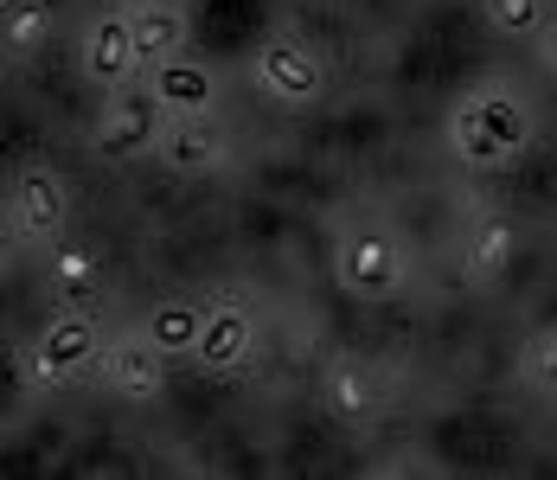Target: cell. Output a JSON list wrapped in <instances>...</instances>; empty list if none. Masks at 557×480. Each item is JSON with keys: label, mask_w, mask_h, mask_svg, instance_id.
I'll list each match as a JSON object with an SVG mask.
<instances>
[{"label": "cell", "mask_w": 557, "mask_h": 480, "mask_svg": "<svg viewBox=\"0 0 557 480\" xmlns=\"http://www.w3.org/2000/svg\"><path fill=\"white\" fill-rule=\"evenodd\" d=\"M448 141H455V155L468 167H506L532 141V122H525V109L512 103L506 90H474L468 103L448 115Z\"/></svg>", "instance_id": "cell-1"}, {"label": "cell", "mask_w": 557, "mask_h": 480, "mask_svg": "<svg viewBox=\"0 0 557 480\" xmlns=\"http://www.w3.org/2000/svg\"><path fill=\"white\" fill-rule=\"evenodd\" d=\"M128 26H135V46H141V71L186 58V39H193L186 0H128Z\"/></svg>", "instance_id": "cell-8"}, {"label": "cell", "mask_w": 557, "mask_h": 480, "mask_svg": "<svg viewBox=\"0 0 557 480\" xmlns=\"http://www.w3.org/2000/svg\"><path fill=\"white\" fill-rule=\"evenodd\" d=\"M525 372L539 378L545 391H557V333H545V340H532V346H525Z\"/></svg>", "instance_id": "cell-19"}, {"label": "cell", "mask_w": 557, "mask_h": 480, "mask_svg": "<svg viewBox=\"0 0 557 480\" xmlns=\"http://www.w3.org/2000/svg\"><path fill=\"white\" fill-rule=\"evenodd\" d=\"M545 58H552V71H557V39H552V52H545Z\"/></svg>", "instance_id": "cell-20"}, {"label": "cell", "mask_w": 557, "mask_h": 480, "mask_svg": "<svg viewBox=\"0 0 557 480\" xmlns=\"http://www.w3.org/2000/svg\"><path fill=\"white\" fill-rule=\"evenodd\" d=\"M468 275L474 282H500L512 257H519V231H512V218H481L474 231H468Z\"/></svg>", "instance_id": "cell-13"}, {"label": "cell", "mask_w": 557, "mask_h": 480, "mask_svg": "<svg viewBox=\"0 0 557 480\" xmlns=\"http://www.w3.org/2000/svg\"><path fill=\"white\" fill-rule=\"evenodd\" d=\"M97 353H103L97 320L90 315H58V320H46V333L33 340V378H39V384H71L77 372L97 366Z\"/></svg>", "instance_id": "cell-4"}, {"label": "cell", "mask_w": 557, "mask_h": 480, "mask_svg": "<svg viewBox=\"0 0 557 480\" xmlns=\"http://www.w3.org/2000/svg\"><path fill=\"white\" fill-rule=\"evenodd\" d=\"M46 26H52V13H46V0H7V20H0V39H7V52L26 58L46 46Z\"/></svg>", "instance_id": "cell-16"}, {"label": "cell", "mask_w": 557, "mask_h": 480, "mask_svg": "<svg viewBox=\"0 0 557 480\" xmlns=\"http://www.w3.org/2000/svg\"><path fill=\"white\" fill-rule=\"evenodd\" d=\"M327 404H334L339 417H372L379 404H385V384L372 366H359V359H339L334 372H327Z\"/></svg>", "instance_id": "cell-15"}, {"label": "cell", "mask_w": 557, "mask_h": 480, "mask_svg": "<svg viewBox=\"0 0 557 480\" xmlns=\"http://www.w3.org/2000/svg\"><path fill=\"white\" fill-rule=\"evenodd\" d=\"M539 13H545V0H487V20H494L500 33H532Z\"/></svg>", "instance_id": "cell-17"}, {"label": "cell", "mask_w": 557, "mask_h": 480, "mask_svg": "<svg viewBox=\"0 0 557 480\" xmlns=\"http://www.w3.org/2000/svg\"><path fill=\"white\" fill-rule=\"evenodd\" d=\"M250 340H257V327H250V315L244 308H212V320H206V333H199V346H193V359L206 366V372H237L244 359H250Z\"/></svg>", "instance_id": "cell-11"}, {"label": "cell", "mask_w": 557, "mask_h": 480, "mask_svg": "<svg viewBox=\"0 0 557 480\" xmlns=\"http://www.w3.org/2000/svg\"><path fill=\"white\" fill-rule=\"evenodd\" d=\"M97 372L110 384L115 397H135V404H148V397H161V384H168V353L141 333V340H115L97 353Z\"/></svg>", "instance_id": "cell-6"}, {"label": "cell", "mask_w": 557, "mask_h": 480, "mask_svg": "<svg viewBox=\"0 0 557 480\" xmlns=\"http://www.w3.org/2000/svg\"><path fill=\"white\" fill-rule=\"evenodd\" d=\"M206 320H212V308H199V301H161V308L148 315V327H141V333H148L168 359H180V353H193V346H199Z\"/></svg>", "instance_id": "cell-14"}, {"label": "cell", "mask_w": 557, "mask_h": 480, "mask_svg": "<svg viewBox=\"0 0 557 480\" xmlns=\"http://www.w3.org/2000/svg\"><path fill=\"white\" fill-rule=\"evenodd\" d=\"M154 155L168 160L173 173H206V167H219V160L231 155V141H224V128L212 115H168Z\"/></svg>", "instance_id": "cell-9"}, {"label": "cell", "mask_w": 557, "mask_h": 480, "mask_svg": "<svg viewBox=\"0 0 557 480\" xmlns=\"http://www.w3.org/2000/svg\"><path fill=\"white\" fill-rule=\"evenodd\" d=\"M161 128H168V109H161V97L141 84H128V90H115V109L110 122L90 135V148L103 160H135V155H154L161 148Z\"/></svg>", "instance_id": "cell-3"}, {"label": "cell", "mask_w": 557, "mask_h": 480, "mask_svg": "<svg viewBox=\"0 0 557 480\" xmlns=\"http://www.w3.org/2000/svg\"><path fill=\"white\" fill-rule=\"evenodd\" d=\"M52 275H58V282H64V288H84V282L97 275V257H90L84 244H64V250H58V257H52Z\"/></svg>", "instance_id": "cell-18"}, {"label": "cell", "mask_w": 557, "mask_h": 480, "mask_svg": "<svg viewBox=\"0 0 557 480\" xmlns=\"http://www.w3.org/2000/svg\"><path fill=\"white\" fill-rule=\"evenodd\" d=\"M148 90L161 97V109H168V115H206L219 84H212V71H206V64L173 58V64H154V71H148Z\"/></svg>", "instance_id": "cell-12"}, {"label": "cell", "mask_w": 557, "mask_h": 480, "mask_svg": "<svg viewBox=\"0 0 557 480\" xmlns=\"http://www.w3.org/2000/svg\"><path fill=\"white\" fill-rule=\"evenodd\" d=\"M84 71L103 90H128L135 84L141 46H135V26H128V7H110V13L90 20V33H84Z\"/></svg>", "instance_id": "cell-5"}, {"label": "cell", "mask_w": 557, "mask_h": 480, "mask_svg": "<svg viewBox=\"0 0 557 480\" xmlns=\"http://www.w3.org/2000/svg\"><path fill=\"white\" fill-rule=\"evenodd\" d=\"M339 282H346L352 295H366V301L397 295V282H404V250L391 244L385 231H359V237H346V250H339Z\"/></svg>", "instance_id": "cell-7"}, {"label": "cell", "mask_w": 557, "mask_h": 480, "mask_svg": "<svg viewBox=\"0 0 557 480\" xmlns=\"http://www.w3.org/2000/svg\"><path fill=\"white\" fill-rule=\"evenodd\" d=\"M250 84L282 109H308L321 90H327V71H321V58L308 52L301 39L276 33V39H263L257 58H250Z\"/></svg>", "instance_id": "cell-2"}, {"label": "cell", "mask_w": 557, "mask_h": 480, "mask_svg": "<svg viewBox=\"0 0 557 480\" xmlns=\"http://www.w3.org/2000/svg\"><path fill=\"white\" fill-rule=\"evenodd\" d=\"M64 180H58L52 167H20V180H13V224H20V237H52L58 224H64Z\"/></svg>", "instance_id": "cell-10"}]
</instances>
